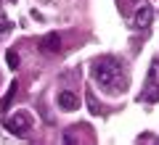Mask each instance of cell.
Instances as JSON below:
<instances>
[{
    "mask_svg": "<svg viewBox=\"0 0 159 145\" xmlns=\"http://www.w3.org/2000/svg\"><path fill=\"white\" fill-rule=\"evenodd\" d=\"M6 58H8V63H11V69H16V66H19V56H16L13 50H8V56H6Z\"/></svg>",
    "mask_w": 159,
    "mask_h": 145,
    "instance_id": "8",
    "label": "cell"
},
{
    "mask_svg": "<svg viewBox=\"0 0 159 145\" xmlns=\"http://www.w3.org/2000/svg\"><path fill=\"white\" fill-rule=\"evenodd\" d=\"M157 87H159V63L154 61L151 66H148L146 82H143V98H148V95H151V92H154Z\"/></svg>",
    "mask_w": 159,
    "mask_h": 145,
    "instance_id": "3",
    "label": "cell"
},
{
    "mask_svg": "<svg viewBox=\"0 0 159 145\" xmlns=\"http://www.w3.org/2000/svg\"><path fill=\"white\" fill-rule=\"evenodd\" d=\"M40 48H43V53H58L61 50V37L58 34H45L43 42H40Z\"/></svg>",
    "mask_w": 159,
    "mask_h": 145,
    "instance_id": "5",
    "label": "cell"
},
{
    "mask_svg": "<svg viewBox=\"0 0 159 145\" xmlns=\"http://www.w3.org/2000/svg\"><path fill=\"white\" fill-rule=\"evenodd\" d=\"M93 77H96L98 84L111 87V84L119 79V66H117L114 61H98L96 66H93Z\"/></svg>",
    "mask_w": 159,
    "mask_h": 145,
    "instance_id": "1",
    "label": "cell"
},
{
    "mask_svg": "<svg viewBox=\"0 0 159 145\" xmlns=\"http://www.w3.org/2000/svg\"><path fill=\"white\" fill-rule=\"evenodd\" d=\"M58 108H64V111H74V108H77V95L69 92V90L58 92Z\"/></svg>",
    "mask_w": 159,
    "mask_h": 145,
    "instance_id": "6",
    "label": "cell"
},
{
    "mask_svg": "<svg viewBox=\"0 0 159 145\" xmlns=\"http://www.w3.org/2000/svg\"><path fill=\"white\" fill-rule=\"evenodd\" d=\"M151 19H154L151 6H141L135 11V16H133V27H135V29H146L148 24H151Z\"/></svg>",
    "mask_w": 159,
    "mask_h": 145,
    "instance_id": "4",
    "label": "cell"
},
{
    "mask_svg": "<svg viewBox=\"0 0 159 145\" xmlns=\"http://www.w3.org/2000/svg\"><path fill=\"white\" fill-rule=\"evenodd\" d=\"M8 32H11V24H8V19L0 13V34H8Z\"/></svg>",
    "mask_w": 159,
    "mask_h": 145,
    "instance_id": "7",
    "label": "cell"
},
{
    "mask_svg": "<svg viewBox=\"0 0 159 145\" xmlns=\"http://www.w3.org/2000/svg\"><path fill=\"white\" fill-rule=\"evenodd\" d=\"M6 129L11 134H19V137H21V134H27L29 129H32V122H29L27 113H13V116L6 119Z\"/></svg>",
    "mask_w": 159,
    "mask_h": 145,
    "instance_id": "2",
    "label": "cell"
}]
</instances>
